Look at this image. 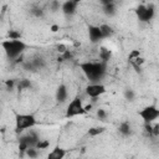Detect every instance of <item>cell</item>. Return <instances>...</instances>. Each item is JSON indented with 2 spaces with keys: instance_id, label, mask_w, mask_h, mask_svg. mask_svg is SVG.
Segmentation results:
<instances>
[{
  "instance_id": "6da1fadb",
  "label": "cell",
  "mask_w": 159,
  "mask_h": 159,
  "mask_svg": "<svg viewBox=\"0 0 159 159\" xmlns=\"http://www.w3.org/2000/svg\"><path fill=\"white\" fill-rule=\"evenodd\" d=\"M80 68L82 70L83 75L87 77L89 82H99L107 72V65L103 61L82 62L80 63Z\"/></svg>"
},
{
  "instance_id": "7a4b0ae2",
  "label": "cell",
  "mask_w": 159,
  "mask_h": 159,
  "mask_svg": "<svg viewBox=\"0 0 159 159\" xmlns=\"http://www.w3.org/2000/svg\"><path fill=\"white\" fill-rule=\"evenodd\" d=\"M1 47L9 60H15L22 55L27 45L21 39H6L1 42Z\"/></svg>"
},
{
  "instance_id": "3957f363",
  "label": "cell",
  "mask_w": 159,
  "mask_h": 159,
  "mask_svg": "<svg viewBox=\"0 0 159 159\" xmlns=\"http://www.w3.org/2000/svg\"><path fill=\"white\" fill-rule=\"evenodd\" d=\"M36 125V117L31 113H19L15 117V129L17 133H21L26 129H30Z\"/></svg>"
},
{
  "instance_id": "277c9868",
  "label": "cell",
  "mask_w": 159,
  "mask_h": 159,
  "mask_svg": "<svg viewBox=\"0 0 159 159\" xmlns=\"http://www.w3.org/2000/svg\"><path fill=\"white\" fill-rule=\"evenodd\" d=\"M87 111H86V107L83 106V101L82 98L80 97H75L67 106L66 108V117H76V116H81V114H84Z\"/></svg>"
},
{
  "instance_id": "5b68a950",
  "label": "cell",
  "mask_w": 159,
  "mask_h": 159,
  "mask_svg": "<svg viewBox=\"0 0 159 159\" xmlns=\"http://www.w3.org/2000/svg\"><path fill=\"white\" fill-rule=\"evenodd\" d=\"M139 117L143 119L144 123H153L158 119L159 117V109L155 104H149V106H145L143 107L140 111H139Z\"/></svg>"
},
{
  "instance_id": "8992f818",
  "label": "cell",
  "mask_w": 159,
  "mask_h": 159,
  "mask_svg": "<svg viewBox=\"0 0 159 159\" xmlns=\"http://www.w3.org/2000/svg\"><path fill=\"white\" fill-rule=\"evenodd\" d=\"M135 15L138 17L139 21L142 22H149L150 20H153L154 15H155V7L153 4L149 5H139L135 10Z\"/></svg>"
},
{
  "instance_id": "52a82bcc",
  "label": "cell",
  "mask_w": 159,
  "mask_h": 159,
  "mask_svg": "<svg viewBox=\"0 0 159 159\" xmlns=\"http://www.w3.org/2000/svg\"><path fill=\"white\" fill-rule=\"evenodd\" d=\"M39 135L35 132H29L26 134H24L20 138V144H19V149H21L22 152H25L27 148L30 147H35L36 143L39 142Z\"/></svg>"
},
{
  "instance_id": "ba28073f",
  "label": "cell",
  "mask_w": 159,
  "mask_h": 159,
  "mask_svg": "<svg viewBox=\"0 0 159 159\" xmlns=\"http://www.w3.org/2000/svg\"><path fill=\"white\" fill-rule=\"evenodd\" d=\"M106 91H107L106 87H104L102 83H99V82H91V83L86 87V89H84L86 94H87L89 98H97V97L104 94Z\"/></svg>"
},
{
  "instance_id": "9c48e42d",
  "label": "cell",
  "mask_w": 159,
  "mask_h": 159,
  "mask_svg": "<svg viewBox=\"0 0 159 159\" xmlns=\"http://www.w3.org/2000/svg\"><path fill=\"white\" fill-rule=\"evenodd\" d=\"M88 37H89V41L93 42V43L99 42L103 39V35L101 32L99 26H97V25H89L88 26Z\"/></svg>"
},
{
  "instance_id": "30bf717a",
  "label": "cell",
  "mask_w": 159,
  "mask_h": 159,
  "mask_svg": "<svg viewBox=\"0 0 159 159\" xmlns=\"http://www.w3.org/2000/svg\"><path fill=\"white\" fill-rule=\"evenodd\" d=\"M77 5H78V4H76L73 0H66V1H63V2L61 4V11H62L65 15L71 16V15H73V14L76 12Z\"/></svg>"
},
{
  "instance_id": "8fae6325",
  "label": "cell",
  "mask_w": 159,
  "mask_h": 159,
  "mask_svg": "<svg viewBox=\"0 0 159 159\" xmlns=\"http://www.w3.org/2000/svg\"><path fill=\"white\" fill-rule=\"evenodd\" d=\"M67 96H68V91H67V87L65 84H60L56 89V99L57 102L60 103H63L66 99H67Z\"/></svg>"
},
{
  "instance_id": "7c38bea8",
  "label": "cell",
  "mask_w": 159,
  "mask_h": 159,
  "mask_svg": "<svg viewBox=\"0 0 159 159\" xmlns=\"http://www.w3.org/2000/svg\"><path fill=\"white\" fill-rule=\"evenodd\" d=\"M66 155V150L60 148V147H56L55 149H52L50 153H48V159H62L63 157Z\"/></svg>"
},
{
  "instance_id": "4fadbf2b",
  "label": "cell",
  "mask_w": 159,
  "mask_h": 159,
  "mask_svg": "<svg viewBox=\"0 0 159 159\" xmlns=\"http://www.w3.org/2000/svg\"><path fill=\"white\" fill-rule=\"evenodd\" d=\"M99 29H101V32H102V35H103V39L109 37V36L113 35V29H112V26H109V25H107V24L99 25Z\"/></svg>"
},
{
  "instance_id": "5bb4252c",
  "label": "cell",
  "mask_w": 159,
  "mask_h": 159,
  "mask_svg": "<svg viewBox=\"0 0 159 159\" xmlns=\"http://www.w3.org/2000/svg\"><path fill=\"white\" fill-rule=\"evenodd\" d=\"M119 133L122 135H129L130 134V124L128 122H122L119 124Z\"/></svg>"
},
{
  "instance_id": "9a60e30c",
  "label": "cell",
  "mask_w": 159,
  "mask_h": 159,
  "mask_svg": "<svg viewBox=\"0 0 159 159\" xmlns=\"http://www.w3.org/2000/svg\"><path fill=\"white\" fill-rule=\"evenodd\" d=\"M103 12L106 15H108V16H113L116 14V5H114V2L108 4V5H104L103 6Z\"/></svg>"
},
{
  "instance_id": "2e32d148",
  "label": "cell",
  "mask_w": 159,
  "mask_h": 159,
  "mask_svg": "<svg viewBox=\"0 0 159 159\" xmlns=\"http://www.w3.org/2000/svg\"><path fill=\"white\" fill-rule=\"evenodd\" d=\"M99 57H101V61L107 62L111 58V51L108 48H106V47H102L99 50Z\"/></svg>"
},
{
  "instance_id": "e0dca14e",
  "label": "cell",
  "mask_w": 159,
  "mask_h": 159,
  "mask_svg": "<svg viewBox=\"0 0 159 159\" xmlns=\"http://www.w3.org/2000/svg\"><path fill=\"white\" fill-rule=\"evenodd\" d=\"M104 130H106V128H103V127H92V128L88 129V135H91V137H96V135L102 134Z\"/></svg>"
},
{
  "instance_id": "ac0fdd59",
  "label": "cell",
  "mask_w": 159,
  "mask_h": 159,
  "mask_svg": "<svg viewBox=\"0 0 159 159\" xmlns=\"http://www.w3.org/2000/svg\"><path fill=\"white\" fill-rule=\"evenodd\" d=\"M31 87V82L29 81V80H20L19 81V83H17V88L20 89V91H22V89H27V88H30Z\"/></svg>"
},
{
  "instance_id": "d6986e66",
  "label": "cell",
  "mask_w": 159,
  "mask_h": 159,
  "mask_svg": "<svg viewBox=\"0 0 159 159\" xmlns=\"http://www.w3.org/2000/svg\"><path fill=\"white\" fill-rule=\"evenodd\" d=\"M25 154H26L27 157H30V158H36V157L39 155V152H37V148L30 147V148H27V149L25 150Z\"/></svg>"
},
{
  "instance_id": "ffe728a7",
  "label": "cell",
  "mask_w": 159,
  "mask_h": 159,
  "mask_svg": "<svg viewBox=\"0 0 159 159\" xmlns=\"http://www.w3.org/2000/svg\"><path fill=\"white\" fill-rule=\"evenodd\" d=\"M48 145H50V142L48 140H46V139H39V142L36 143L35 148H37V149H46Z\"/></svg>"
},
{
  "instance_id": "44dd1931",
  "label": "cell",
  "mask_w": 159,
  "mask_h": 159,
  "mask_svg": "<svg viewBox=\"0 0 159 159\" xmlns=\"http://www.w3.org/2000/svg\"><path fill=\"white\" fill-rule=\"evenodd\" d=\"M7 36H9L7 39H21V35H20V32H16V31H14V30L9 31Z\"/></svg>"
},
{
  "instance_id": "7402d4cb",
  "label": "cell",
  "mask_w": 159,
  "mask_h": 159,
  "mask_svg": "<svg viewBox=\"0 0 159 159\" xmlns=\"http://www.w3.org/2000/svg\"><path fill=\"white\" fill-rule=\"evenodd\" d=\"M97 117H98L101 120H104V119H106V117H107L106 111H104V109H102V108H101V109H98V111H97Z\"/></svg>"
},
{
  "instance_id": "603a6c76",
  "label": "cell",
  "mask_w": 159,
  "mask_h": 159,
  "mask_svg": "<svg viewBox=\"0 0 159 159\" xmlns=\"http://www.w3.org/2000/svg\"><path fill=\"white\" fill-rule=\"evenodd\" d=\"M51 9H52L53 11H56V10H60V9H61V4H60L57 0H53V1L51 2Z\"/></svg>"
},
{
  "instance_id": "cb8c5ba5",
  "label": "cell",
  "mask_w": 159,
  "mask_h": 159,
  "mask_svg": "<svg viewBox=\"0 0 159 159\" xmlns=\"http://www.w3.org/2000/svg\"><path fill=\"white\" fill-rule=\"evenodd\" d=\"M31 12H32L35 16H37V17H40V16L43 15V12H42V10H41L40 7H34V9L31 10Z\"/></svg>"
},
{
  "instance_id": "d4e9b609",
  "label": "cell",
  "mask_w": 159,
  "mask_h": 159,
  "mask_svg": "<svg viewBox=\"0 0 159 159\" xmlns=\"http://www.w3.org/2000/svg\"><path fill=\"white\" fill-rule=\"evenodd\" d=\"M99 2H101L102 6H104V5H108V4L114 2V0H99Z\"/></svg>"
},
{
  "instance_id": "484cf974",
  "label": "cell",
  "mask_w": 159,
  "mask_h": 159,
  "mask_svg": "<svg viewBox=\"0 0 159 159\" xmlns=\"http://www.w3.org/2000/svg\"><path fill=\"white\" fill-rule=\"evenodd\" d=\"M125 97L129 98V99H132V98H133V92H132V91H127V92H125Z\"/></svg>"
},
{
  "instance_id": "4316f807",
  "label": "cell",
  "mask_w": 159,
  "mask_h": 159,
  "mask_svg": "<svg viewBox=\"0 0 159 159\" xmlns=\"http://www.w3.org/2000/svg\"><path fill=\"white\" fill-rule=\"evenodd\" d=\"M6 86H7V87H10V88H11V87H12V86H14V81H7V82H6Z\"/></svg>"
},
{
  "instance_id": "83f0119b",
  "label": "cell",
  "mask_w": 159,
  "mask_h": 159,
  "mask_svg": "<svg viewBox=\"0 0 159 159\" xmlns=\"http://www.w3.org/2000/svg\"><path fill=\"white\" fill-rule=\"evenodd\" d=\"M51 29H52V31H53V32H56V31H57V29H58V26H52Z\"/></svg>"
},
{
  "instance_id": "f1b7e54d",
  "label": "cell",
  "mask_w": 159,
  "mask_h": 159,
  "mask_svg": "<svg viewBox=\"0 0 159 159\" xmlns=\"http://www.w3.org/2000/svg\"><path fill=\"white\" fill-rule=\"evenodd\" d=\"M76 4H80V2H82V1H84V0H73Z\"/></svg>"
}]
</instances>
